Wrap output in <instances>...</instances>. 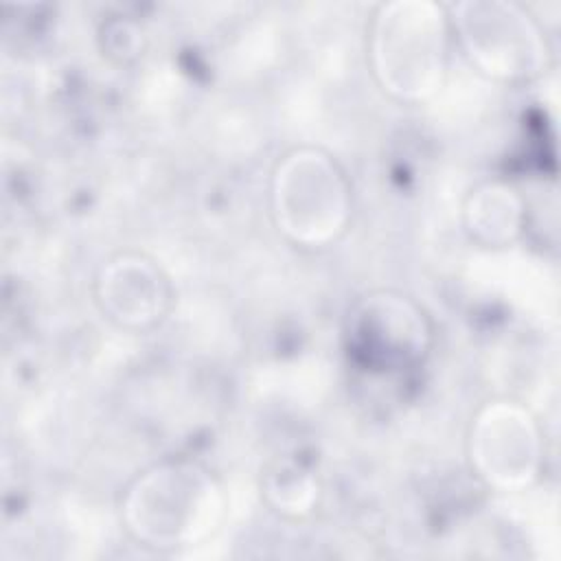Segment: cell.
Segmentation results:
<instances>
[{"label":"cell","mask_w":561,"mask_h":561,"mask_svg":"<svg viewBox=\"0 0 561 561\" xmlns=\"http://www.w3.org/2000/svg\"><path fill=\"white\" fill-rule=\"evenodd\" d=\"M226 497L217 478L193 460H164L134 478L121 513L129 535L147 548H191L219 526Z\"/></svg>","instance_id":"1"},{"label":"cell","mask_w":561,"mask_h":561,"mask_svg":"<svg viewBox=\"0 0 561 561\" xmlns=\"http://www.w3.org/2000/svg\"><path fill=\"white\" fill-rule=\"evenodd\" d=\"M449 9L432 0H392L377 7L368 31L370 68L392 99L425 103L447 77Z\"/></svg>","instance_id":"2"},{"label":"cell","mask_w":561,"mask_h":561,"mask_svg":"<svg viewBox=\"0 0 561 561\" xmlns=\"http://www.w3.org/2000/svg\"><path fill=\"white\" fill-rule=\"evenodd\" d=\"M272 217L296 245L322 248L346 230L353 193L340 162L318 147L287 151L272 171Z\"/></svg>","instance_id":"3"},{"label":"cell","mask_w":561,"mask_h":561,"mask_svg":"<svg viewBox=\"0 0 561 561\" xmlns=\"http://www.w3.org/2000/svg\"><path fill=\"white\" fill-rule=\"evenodd\" d=\"M451 35L471 66L495 81H530L546 72L550 48L541 24L517 2L467 0L449 9Z\"/></svg>","instance_id":"4"},{"label":"cell","mask_w":561,"mask_h":561,"mask_svg":"<svg viewBox=\"0 0 561 561\" xmlns=\"http://www.w3.org/2000/svg\"><path fill=\"white\" fill-rule=\"evenodd\" d=\"M473 471L497 491L528 489L541 473L543 440L533 412L519 401H489L469 427Z\"/></svg>","instance_id":"5"},{"label":"cell","mask_w":561,"mask_h":561,"mask_svg":"<svg viewBox=\"0 0 561 561\" xmlns=\"http://www.w3.org/2000/svg\"><path fill=\"white\" fill-rule=\"evenodd\" d=\"M348 340L368 368L399 370L423 359L432 329L414 300L394 291H375L351 311Z\"/></svg>","instance_id":"6"},{"label":"cell","mask_w":561,"mask_h":561,"mask_svg":"<svg viewBox=\"0 0 561 561\" xmlns=\"http://www.w3.org/2000/svg\"><path fill=\"white\" fill-rule=\"evenodd\" d=\"M96 300L105 318L118 327L147 329L167 313L171 285L153 261L138 254H121L101 267Z\"/></svg>","instance_id":"7"},{"label":"cell","mask_w":561,"mask_h":561,"mask_svg":"<svg viewBox=\"0 0 561 561\" xmlns=\"http://www.w3.org/2000/svg\"><path fill=\"white\" fill-rule=\"evenodd\" d=\"M526 208L522 195L502 182L478 186L465 204L469 237L484 248H506L524 230Z\"/></svg>","instance_id":"8"},{"label":"cell","mask_w":561,"mask_h":561,"mask_svg":"<svg viewBox=\"0 0 561 561\" xmlns=\"http://www.w3.org/2000/svg\"><path fill=\"white\" fill-rule=\"evenodd\" d=\"M267 502L283 515L300 517L316 504V478L296 462H278L263 482Z\"/></svg>","instance_id":"9"}]
</instances>
